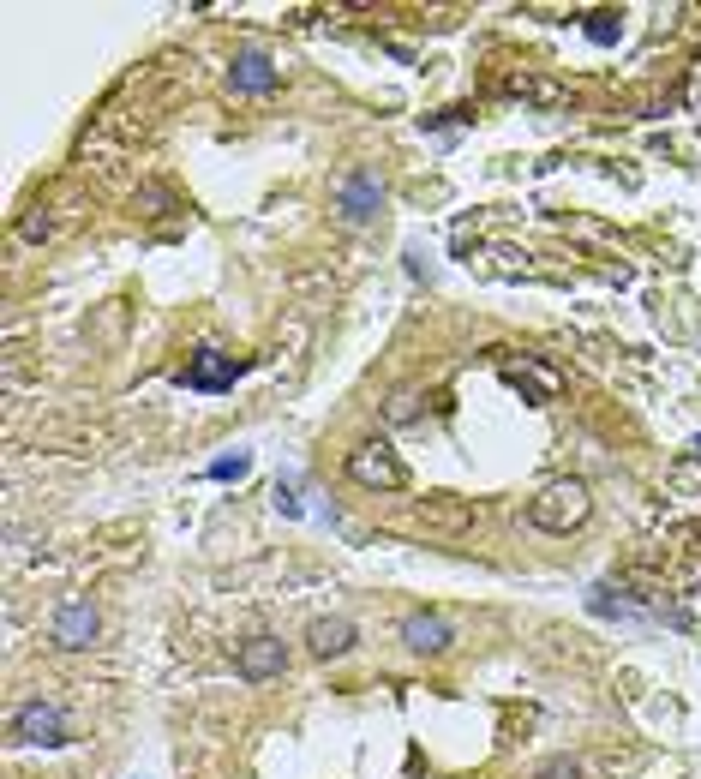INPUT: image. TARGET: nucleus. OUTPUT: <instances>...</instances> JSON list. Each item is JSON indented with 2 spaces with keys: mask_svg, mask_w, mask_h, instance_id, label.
Returning <instances> with one entry per match:
<instances>
[{
  "mask_svg": "<svg viewBox=\"0 0 701 779\" xmlns=\"http://www.w3.org/2000/svg\"><path fill=\"white\" fill-rule=\"evenodd\" d=\"M690 456H701V432H696V438H690Z\"/></svg>",
  "mask_w": 701,
  "mask_h": 779,
  "instance_id": "f3484780",
  "label": "nucleus"
},
{
  "mask_svg": "<svg viewBox=\"0 0 701 779\" xmlns=\"http://www.w3.org/2000/svg\"><path fill=\"white\" fill-rule=\"evenodd\" d=\"M246 366H252V360H234V354H222V348H198V354L180 366V384L198 390V396H216V390H234V378H240Z\"/></svg>",
  "mask_w": 701,
  "mask_h": 779,
  "instance_id": "39448f33",
  "label": "nucleus"
},
{
  "mask_svg": "<svg viewBox=\"0 0 701 779\" xmlns=\"http://www.w3.org/2000/svg\"><path fill=\"white\" fill-rule=\"evenodd\" d=\"M588 510H594V498H588L582 480H552V486H540L528 498V522L540 534H576L588 522Z\"/></svg>",
  "mask_w": 701,
  "mask_h": 779,
  "instance_id": "f257e3e1",
  "label": "nucleus"
},
{
  "mask_svg": "<svg viewBox=\"0 0 701 779\" xmlns=\"http://www.w3.org/2000/svg\"><path fill=\"white\" fill-rule=\"evenodd\" d=\"M348 480L366 486V492H396L408 474H402V462H396V450L384 438H366L360 450H348Z\"/></svg>",
  "mask_w": 701,
  "mask_h": 779,
  "instance_id": "20e7f679",
  "label": "nucleus"
},
{
  "mask_svg": "<svg viewBox=\"0 0 701 779\" xmlns=\"http://www.w3.org/2000/svg\"><path fill=\"white\" fill-rule=\"evenodd\" d=\"M306 648H312L318 660H342V654L360 648V630H354V618H318V624L306 630Z\"/></svg>",
  "mask_w": 701,
  "mask_h": 779,
  "instance_id": "9d476101",
  "label": "nucleus"
},
{
  "mask_svg": "<svg viewBox=\"0 0 701 779\" xmlns=\"http://www.w3.org/2000/svg\"><path fill=\"white\" fill-rule=\"evenodd\" d=\"M18 234H24V240H48V234H54V222H48V216H24V228H18Z\"/></svg>",
  "mask_w": 701,
  "mask_h": 779,
  "instance_id": "2eb2a0df",
  "label": "nucleus"
},
{
  "mask_svg": "<svg viewBox=\"0 0 701 779\" xmlns=\"http://www.w3.org/2000/svg\"><path fill=\"white\" fill-rule=\"evenodd\" d=\"M534 779H582V762H570V756H552V762H540Z\"/></svg>",
  "mask_w": 701,
  "mask_h": 779,
  "instance_id": "ddd939ff",
  "label": "nucleus"
},
{
  "mask_svg": "<svg viewBox=\"0 0 701 779\" xmlns=\"http://www.w3.org/2000/svg\"><path fill=\"white\" fill-rule=\"evenodd\" d=\"M378 210H384V180H378L372 168H348V174L336 180V216H342L348 228H366Z\"/></svg>",
  "mask_w": 701,
  "mask_h": 779,
  "instance_id": "7ed1b4c3",
  "label": "nucleus"
},
{
  "mask_svg": "<svg viewBox=\"0 0 701 779\" xmlns=\"http://www.w3.org/2000/svg\"><path fill=\"white\" fill-rule=\"evenodd\" d=\"M282 84V66L264 54V48H240L234 60H228V90L234 96H270Z\"/></svg>",
  "mask_w": 701,
  "mask_h": 779,
  "instance_id": "0eeeda50",
  "label": "nucleus"
},
{
  "mask_svg": "<svg viewBox=\"0 0 701 779\" xmlns=\"http://www.w3.org/2000/svg\"><path fill=\"white\" fill-rule=\"evenodd\" d=\"M48 636H54V648H66V654H84V648L102 636V618H96V606H90V600H66V606L54 612Z\"/></svg>",
  "mask_w": 701,
  "mask_h": 779,
  "instance_id": "6e6552de",
  "label": "nucleus"
},
{
  "mask_svg": "<svg viewBox=\"0 0 701 779\" xmlns=\"http://www.w3.org/2000/svg\"><path fill=\"white\" fill-rule=\"evenodd\" d=\"M276 510H282V516H306V504H300V492H294L288 480H276Z\"/></svg>",
  "mask_w": 701,
  "mask_h": 779,
  "instance_id": "4468645a",
  "label": "nucleus"
},
{
  "mask_svg": "<svg viewBox=\"0 0 701 779\" xmlns=\"http://www.w3.org/2000/svg\"><path fill=\"white\" fill-rule=\"evenodd\" d=\"M390 420H414V396H408V390H402V396L390 402Z\"/></svg>",
  "mask_w": 701,
  "mask_h": 779,
  "instance_id": "dca6fc26",
  "label": "nucleus"
},
{
  "mask_svg": "<svg viewBox=\"0 0 701 779\" xmlns=\"http://www.w3.org/2000/svg\"><path fill=\"white\" fill-rule=\"evenodd\" d=\"M210 480H246L252 474V450H234V456H216L210 468H204Z\"/></svg>",
  "mask_w": 701,
  "mask_h": 779,
  "instance_id": "f8f14e48",
  "label": "nucleus"
},
{
  "mask_svg": "<svg viewBox=\"0 0 701 779\" xmlns=\"http://www.w3.org/2000/svg\"><path fill=\"white\" fill-rule=\"evenodd\" d=\"M396 630H402V648H408V654H420V660H438V654H450V648H456V624H450V618H438V612H408Z\"/></svg>",
  "mask_w": 701,
  "mask_h": 779,
  "instance_id": "423d86ee",
  "label": "nucleus"
},
{
  "mask_svg": "<svg viewBox=\"0 0 701 779\" xmlns=\"http://www.w3.org/2000/svg\"><path fill=\"white\" fill-rule=\"evenodd\" d=\"M282 666H288V648H282L276 636H252V642H240V648H234V672H240L246 684L282 678Z\"/></svg>",
  "mask_w": 701,
  "mask_h": 779,
  "instance_id": "1a4fd4ad",
  "label": "nucleus"
},
{
  "mask_svg": "<svg viewBox=\"0 0 701 779\" xmlns=\"http://www.w3.org/2000/svg\"><path fill=\"white\" fill-rule=\"evenodd\" d=\"M582 30H588V42H600V48H618V36H624V18L618 12H582Z\"/></svg>",
  "mask_w": 701,
  "mask_h": 779,
  "instance_id": "9b49d317",
  "label": "nucleus"
},
{
  "mask_svg": "<svg viewBox=\"0 0 701 779\" xmlns=\"http://www.w3.org/2000/svg\"><path fill=\"white\" fill-rule=\"evenodd\" d=\"M12 744H30V750H60V744H72V720H66V708L48 702V696L12 708Z\"/></svg>",
  "mask_w": 701,
  "mask_h": 779,
  "instance_id": "f03ea898",
  "label": "nucleus"
}]
</instances>
